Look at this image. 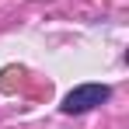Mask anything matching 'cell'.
I'll return each instance as SVG.
<instances>
[{"label": "cell", "instance_id": "6da1fadb", "mask_svg": "<svg viewBox=\"0 0 129 129\" xmlns=\"http://www.w3.org/2000/svg\"><path fill=\"white\" fill-rule=\"evenodd\" d=\"M108 98H112V87H108V84H77L63 98L59 108H63L66 115H84V112H91V108L105 105Z\"/></svg>", "mask_w": 129, "mask_h": 129}]
</instances>
